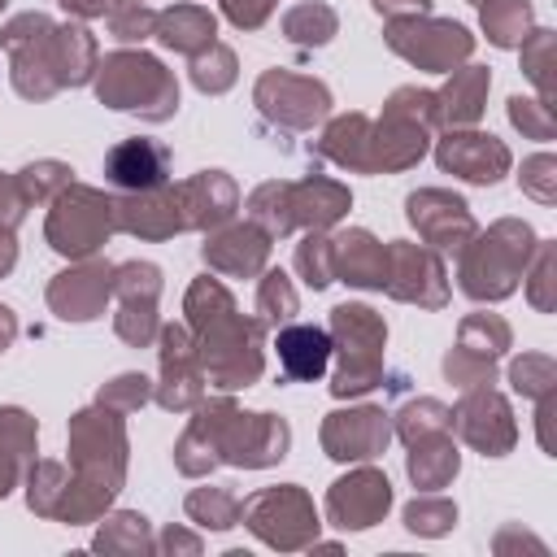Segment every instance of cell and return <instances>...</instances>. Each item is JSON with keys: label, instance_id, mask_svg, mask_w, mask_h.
<instances>
[{"label": "cell", "instance_id": "6da1fadb", "mask_svg": "<svg viewBox=\"0 0 557 557\" xmlns=\"http://www.w3.org/2000/svg\"><path fill=\"white\" fill-rule=\"evenodd\" d=\"M70 461L74 483H65L52 518L61 522H91L122 487L126 474V435L113 409H83L70 422Z\"/></svg>", "mask_w": 557, "mask_h": 557}, {"label": "cell", "instance_id": "7a4b0ae2", "mask_svg": "<svg viewBox=\"0 0 557 557\" xmlns=\"http://www.w3.org/2000/svg\"><path fill=\"white\" fill-rule=\"evenodd\" d=\"M187 318L196 331V352L200 370L218 387H248L261 374V326L235 313V300L226 296L222 283L196 278L187 292Z\"/></svg>", "mask_w": 557, "mask_h": 557}, {"label": "cell", "instance_id": "3957f363", "mask_svg": "<svg viewBox=\"0 0 557 557\" xmlns=\"http://www.w3.org/2000/svg\"><path fill=\"white\" fill-rule=\"evenodd\" d=\"M287 422L274 413H239L231 400H209L187 435L178 444H200L205 448V470L218 461L231 466H270L287 453Z\"/></svg>", "mask_w": 557, "mask_h": 557}, {"label": "cell", "instance_id": "277c9868", "mask_svg": "<svg viewBox=\"0 0 557 557\" xmlns=\"http://www.w3.org/2000/svg\"><path fill=\"white\" fill-rule=\"evenodd\" d=\"M352 205L348 187L313 174L305 183H265L248 196V213L252 222L265 226V235H287L292 226H309V231H326L331 222L344 218V209Z\"/></svg>", "mask_w": 557, "mask_h": 557}, {"label": "cell", "instance_id": "5b68a950", "mask_svg": "<svg viewBox=\"0 0 557 557\" xmlns=\"http://www.w3.org/2000/svg\"><path fill=\"white\" fill-rule=\"evenodd\" d=\"M96 91L104 104L122 113H144L148 122H165L178 109L174 74L144 52H113L96 65Z\"/></svg>", "mask_w": 557, "mask_h": 557}, {"label": "cell", "instance_id": "8992f818", "mask_svg": "<svg viewBox=\"0 0 557 557\" xmlns=\"http://www.w3.org/2000/svg\"><path fill=\"white\" fill-rule=\"evenodd\" d=\"M0 44L13 52V87L26 100H48L57 87H65V61H61V26H52L44 13H22L4 26Z\"/></svg>", "mask_w": 557, "mask_h": 557}, {"label": "cell", "instance_id": "52a82bcc", "mask_svg": "<svg viewBox=\"0 0 557 557\" xmlns=\"http://www.w3.org/2000/svg\"><path fill=\"white\" fill-rule=\"evenodd\" d=\"M531 252V231L522 222H496L483 239L461 248V287L474 300H500L513 292Z\"/></svg>", "mask_w": 557, "mask_h": 557}, {"label": "cell", "instance_id": "ba28073f", "mask_svg": "<svg viewBox=\"0 0 557 557\" xmlns=\"http://www.w3.org/2000/svg\"><path fill=\"white\" fill-rule=\"evenodd\" d=\"M331 326H335V339H339V374H335L331 392L335 396L370 392L383 379V339H387V326L366 305H339L331 313Z\"/></svg>", "mask_w": 557, "mask_h": 557}, {"label": "cell", "instance_id": "9c48e42d", "mask_svg": "<svg viewBox=\"0 0 557 557\" xmlns=\"http://www.w3.org/2000/svg\"><path fill=\"white\" fill-rule=\"evenodd\" d=\"M109 231H117L109 196L83 183H70L57 191V205L48 213V244L61 257H91L109 239Z\"/></svg>", "mask_w": 557, "mask_h": 557}, {"label": "cell", "instance_id": "30bf717a", "mask_svg": "<svg viewBox=\"0 0 557 557\" xmlns=\"http://www.w3.org/2000/svg\"><path fill=\"white\" fill-rule=\"evenodd\" d=\"M239 518L257 531V540H265V544H274V548H305V544H313V535H318L313 500H309L296 483L257 492L252 500H244Z\"/></svg>", "mask_w": 557, "mask_h": 557}, {"label": "cell", "instance_id": "8fae6325", "mask_svg": "<svg viewBox=\"0 0 557 557\" xmlns=\"http://www.w3.org/2000/svg\"><path fill=\"white\" fill-rule=\"evenodd\" d=\"M387 44L392 52H400L405 61H413L418 70H453L457 61L470 57L474 39L466 35V26L457 22H435V17H392L387 22Z\"/></svg>", "mask_w": 557, "mask_h": 557}, {"label": "cell", "instance_id": "7c38bea8", "mask_svg": "<svg viewBox=\"0 0 557 557\" xmlns=\"http://www.w3.org/2000/svg\"><path fill=\"white\" fill-rule=\"evenodd\" d=\"M257 104H261L265 117L305 131L318 117H326L331 91L322 83H313V78H300V74H287V70H270L257 83Z\"/></svg>", "mask_w": 557, "mask_h": 557}, {"label": "cell", "instance_id": "4fadbf2b", "mask_svg": "<svg viewBox=\"0 0 557 557\" xmlns=\"http://www.w3.org/2000/svg\"><path fill=\"white\" fill-rule=\"evenodd\" d=\"M509 344V326L492 313H474L461 322L457 348L444 357V374L461 387H487L492 383V361Z\"/></svg>", "mask_w": 557, "mask_h": 557}, {"label": "cell", "instance_id": "5bb4252c", "mask_svg": "<svg viewBox=\"0 0 557 557\" xmlns=\"http://www.w3.org/2000/svg\"><path fill=\"white\" fill-rule=\"evenodd\" d=\"M113 292L122 300L117 313V335L135 348H144L157 335V292H161V274L148 261H131V265H113Z\"/></svg>", "mask_w": 557, "mask_h": 557}, {"label": "cell", "instance_id": "9a60e30c", "mask_svg": "<svg viewBox=\"0 0 557 557\" xmlns=\"http://www.w3.org/2000/svg\"><path fill=\"white\" fill-rule=\"evenodd\" d=\"M383 287L396 300H418V305H444V265L435 252L418 248V244H387V278Z\"/></svg>", "mask_w": 557, "mask_h": 557}, {"label": "cell", "instance_id": "2e32d148", "mask_svg": "<svg viewBox=\"0 0 557 557\" xmlns=\"http://www.w3.org/2000/svg\"><path fill=\"white\" fill-rule=\"evenodd\" d=\"M392 440V422L383 409H348V413H331L322 422V448L335 461H366L379 457Z\"/></svg>", "mask_w": 557, "mask_h": 557}, {"label": "cell", "instance_id": "e0dca14e", "mask_svg": "<svg viewBox=\"0 0 557 557\" xmlns=\"http://www.w3.org/2000/svg\"><path fill=\"white\" fill-rule=\"evenodd\" d=\"M448 426H457L474 448H483V457H500L513 444V418L509 405L487 392V387H470V396L453 409Z\"/></svg>", "mask_w": 557, "mask_h": 557}, {"label": "cell", "instance_id": "ac0fdd59", "mask_svg": "<svg viewBox=\"0 0 557 557\" xmlns=\"http://www.w3.org/2000/svg\"><path fill=\"white\" fill-rule=\"evenodd\" d=\"M392 505V483L379 474V470H357L348 479H339L326 496V513L335 527L344 531H361V527H374Z\"/></svg>", "mask_w": 557, "mask_h": 557}, {"label": "cell", "instance_id": "d6986e66", "mask_svg": "<svg viewBox=\"0 0 557 557\" xmlns=\"http://www.w3.org/2000/svg\"><path fill=\"white\" fill-rule=\"evenodd\" d=\"M409 222L435 248H457L461 252L474 239V218L466 213V200H457L448 191H413L409 196Z\"/></svg>", "mask_w": 557, "mask_h": 557}, {"label": "cell", "instance_id": "ffe728a7", "mask_svg": "<svg viewBox=\"0 0 557 557\" xmlns=\"http://www.w3.org/2000/svg\"><path fill=\"white\" fill-rule=\"evenodd\" d=\"M157 400L165 409H187L200 400V352L183 326L161 331V387Z\"/></svg>", "mask_w": 557, "mask_h": 557}, {"label": "cell", "instance_id": "44dd1931", "mask_svg": "<svg viewBox=\"0 0 557 557\" xmlns=\"http://www.w3.org/2000/svg\"><path fill=\"white\" fill-rule=\"evenodd\" d=\"M104 178L122 191H152L170 183V148L157 139H122L104 157Z\"/></svg>", "mask_w": 557, "mask_h": 557}, {"label": "cell", "instance_id": "7402d4cb", "mask_svg": "<svg viewBox=\"0 0 557 557\" xmlns=\"http://www.w3.org/2000/svg\"><path fill=\"white\" fill-rule=\"evenodd\" d=\"M113 292V265L109 261H87L78 270H65L52 278L48 287V305L61 313V318H74V322H87L104 309Z\"/></svg>", "mask_w": 557, "mask_h": 557}, {"label": "cell", "instance_id": "603a6c76", "mask_svg": "<svg viewBox=\"0 0 557 557\" xmlns=\"http://www.w3.org/2000/svg\"><path fill=\"white\" fill-rule=\"evenodd\" d=\"M113 218H117V231H131L144 239H165L174 231H187L170 183L152 191H126L122 200H113Z\"/></svg>", "mask_w": 557, "mask_h": 557}, {"label": "cell", "instance_id": "cb8c5ba5", "mask_svg": "<svg viewBox=\"0 0 557 557\" xmlns=\"http://www.w3.org/2000/svg\"><path fill=\"white\" fill-rule=\"evenodd\" d=\"M440 165L470 178V183H496L509 170V148L496 135H474V131H457L440 144Z\"/></svg>", "mask_w": 557, "mask_h": 557}, {"label": "cell", "instance_id": "d4e9b609", "mask_svg": "<svg viewBox=\"0 0 557 557\" xmlns=\"http://www.w3.org/2000/svg\"><path fill=\"white\" fill-rule=\"evenodd\" d=\"M174 200H178L183 226H218V222H226L235 213L239 191H235V183L222 170H205V174L178 183Z\"/></svg>", "mask_w": 557, "mask_h": 557}, {"label": "cell", "instance_id": "484cf974", "mask_svg": "<svg viewBox=\"0 0 557 557\" xmlns=\"http://www.w3.org/2000/svg\"><path fill=\"white\" fill-rule=\"evenodd\" d=\"M331 270H335V278H344L352 287H383L387 248L370 231H348V235L331 239Z\"/></svg>", "mask_w": 557, "mask_h": 557}, {"label": "cell", "instance_id": "4316f807", "mask_svg": "<svg viewBox=\"0 0 557 557\" xmlns=\"http://www.w3.org/2000/svg\"><path fill=\"white\" fill-rule=\"evenodd\" d=\"M265 252H270V235L257 222L231 226L205 244V261L222 274H257L265 265Z\"/></svg>", "mask_w": 557, "mask_h": 557}, {"label": "cell", "instance_id": "83f0119b", "mask_svg": "<svg viewBox=\"0 0 557 557\" xmlns=\"http://www.w3.org/2000/svg\"><path fill=\"white\" fill-rule=\"evenodd\" d=\"M278 366L287 379L296 383H309V379H322L326 361H331V335L322 326H283L278 331Z\"/></svg>", "mask_w": 557, "mask_h": 557}, {"label": "cell", "instance_id": "f1b7e54d", "mask_svg": "<svg viewBox=\"0 0 557 557\" xmlns=\"http://www.w3.org/2000/svg\"><path fill=\"white\" fill-rule=\"evenodd\" d=\"M152 35H157L165 48L196 57V52H205V48L213 44L218 22H213V13H209V9H200V4H174V9L157 13Z\"/></svg>", "mask_w": 557, "mask_h": 557}, {"label": "cell", "instance_id": "f546056e", "mask_svg": "<svg viewBox=\"0 0 557 557\" xmlns=\"http://www.w3.org/2000/svg\"><path fill=\"white\" fill-rule=\"evenodd\" d=\"M487 70L479 65H466V70H453V83L435 96L440 104V122H453V126H470L479 113H483V91H487Z\"/></svg>", "mask_w": 557, "mask_h": 557}, {"label": "cell", "instance_id": "4dcf8cb0", "mask_svg": "<svg viewBox=\"0 0 557 557\" xmlns=\"http://www.w3.org/2000/svg\"><path fill=\"white\" fill-rule=\"evenodd\" d=\"M318 152H326L331 161H339L348 170H370V117L348 113V117L331 122L326 135L318 139Z\"/></svg>", "mask_w": 557, "mask_h": 557}, {"label": "cell", "instance_id": "1f68e13d", "mask_svg": "<svg viewBox=\"0 0 557 557\" xmlns=\"http://www.w3.org/2000/svg\"><path fill=\"white\" fill-rule=\"evenodd\" d=\"M409 448H413V453H409V479H413L418 487H444V483L457 474V448H453V440H448L444 431L422 435V440H413Z\"/></svg>", "mask_w": 557, "mask_h": 557}, {"label": "cell", "instance_id": "d6a6232c", "mask_svg": "<svg viewBox=\"0 0 557 557\" xmlns=\"http://www.w3.org/2000/svg\"><path fill=\"white\" fill-rule=\"evenodd\" d=\"M35 448V418H26L22 409H0V496H9L22 457H30Z\"/></svg>", "mask_w": 557, "mask_h": 557}, {"label": "cell", "instance_id": "836d02e7", "mask_svg": "<svg viewBox=\"0 0 557 557\" xmlns=\"http://www.w3.org/2000/svg\"><path fill=\"white\" fill-rule=\"evenodd\" d=\"M527 22H531L527 0H487V4H483V26H487V39H492L496 48L522 44V39H527V35H522Z\"/></svg>", "mask_w": 557, "mask_h": 557}, {"label": "cell", "instance_id": "e575fe53", "mask_svg": "<svg viewBox=\"0 0 557 557\" xmlns=\"http://www.w3.org/2000/svg\"><path fill=\"white\" fill-rule=\"evenodd\" d=\"M239 509L244 500L235 492H222V487H200L187 496V513L200 522V527H213V531H226L239 522Z\"/></svg>", "mask_w": 557, "mask_h": 557}, {"label": "cell", "instance_id": "d590c367", "mask_svg": "<svg viewBox=\"0 0 557 557\" xmlns=\"http://www.w3.org/2000/svg\"><path fill=\"white\" fill-rule=\"evenodd\" d=\"M283 30H287V39H296V44L322 48V44L335 35V9H326V4H296V9L283 17Z\"/></svg>", "mask_w": 557, "mask_h": 557}, {"label": "cell", "instance_id": "8d00e7d4", "mask_svg": "<svg viewBox=\"0 0 557 557\" xmlns=\"http://www.w3.org/2000/svg\"><path fill=\"white\" fill-rule=\"evenodd\" d=\"M191 83H196L200 91H226V87L235 83V52L213 39L205 52L191 57Z\"/></svg>", "mask_w": 557, "mask_h": 557}, {"label": "cell", "instance_id": "74e56055", "mask_svg": "<svg viewBox=\"0 0 557 557\" xmlns=\"http://www.w3.org/2000/svg\"><path fill=\"white\" fill-rule=\"evenodd\" d=\"M96 548L100 553H148L152 540H148V518L139 513H117L109 518V527L96 535Z\"/></svg>", "mask_w": 557, "mask_h": 557}, {"label": "cell", "instance_id": "f35d334b", "mask_svg": "<svg viewBox=\"0 0 557 557\" xmlns=\"http://www.w3.org/2000/svg\"><path fill=\"white\" fill-rule=\"evenodd\" d=\"M61 61H65V83L78 87L96 70V44L83 26H61Z\"/></svg>", "mask_w": 557, "mask_h": 557}, {"label": "cell", "instance_id": "ab89813d", "mask_svg": "<svg viewBox=\"0 0 557 557\" xmlns=\"http://www.w3.org/2000/svg\"><path fill=\"white\" fill-rule=\"evenodd\" d=\"M448 418H453V409H444L440 400H418V405H405L396 431H400L405 444H413V440H422V435L448 431Z\"/></svg>", "mask_w": 557, "mask_h": 557}, {"label": "cell", "instance_id": "60d3db41", "mask_svg": "<svg viewBox=\"0 0 557 557\" xmlns=\"http://www.w3.org/2000/svg\"><path fill=\"white\" fill-rule=\"evenodd\" d=\"M296 270L305 274L309 287H326L335 278V270H331V239H322L318 231H309L300 239V248H296Z\"/></svg>", "mask_w": 557, "mask_h": 557}, {"label": "cell", "instance_id": "b9f144b4", "mask_svg": "<svg viewBox=\"0 0 557 557\" xmlns=\"http://www.w3.org/2000/svg\"><path fill=\"white\" fill-rule=\"evenodd\" d=\"M61 492H65V470H61L57 461H35V466H30V492H26L30 509L52 518V509H57Z\"/></svg>", "mask_w": 557, "mask_h": 557}, {"label": "cell", "instance_id": "7bdbcfd3", "mask_svg": "<svg viewBox=\"0 0 557 557\" xmlns=\"http://www.w3.org/2000/svg\"><path fill=\"white\" fill-rule=\"evenodd\" d=\"M257 313H261V322H287V318L296 313V292H292V283H287V274H278V270H270V274L261 278V296H257Z\"/></svg>", "mask_w": 557, "mask_h": 557}, {"label": "cell", "instance_id": "ee69618b", "mask_svg": "<svg viewBox=\"0 0 557 557\" xmlns=\"http://www.w3.org/2000/svg\"><path fill=\"white\" fill-rule=\"evenodd\" d=\"M17 187H22L26 200H44L48 191L70 187V170H65L61 161H39V165H26V170L17 174Z\"/></svg>", "mask_w": 557, "mask_h": 557}, {"label": "cell", "instance_id": "f6af8a7d", "mask_svg": "<svg viewBox=\"0 0 557 557\" xmlns=\"http://www.w3.org/2000/svg\"><path fill=\"white\" fill-rule=\"evenodd\" d=\"M152 26H157V13L144 9L139 0H126V4H117V9L109 13V30H113V39H122V44L152 35Z\"/></svg>", "mask_w": 557, "mask_h": 557}, {"label": "cell", "instance_id": "bcb514c9", "mask_svg": "<svg viewBox=\"0 0 557 557\" xmlns=\"http://www.w3.org/2000/svg\"><path fill=\"white\" fill-rule=\"evenodd\" d=\"M453 518H457V509H453L448 500H431V496H422V500H413V505L405 509V527H409V531H422V535L448 531Z\"/></svg>", "mask_w": 557, "mask_h": 557}, {"label": "cell", "instance_id": "7dc6e473", "mask_svg": "<svg viewBox=\"0 0 557 557\" xmlns=\"http://www.w3.org/2000/svg\"><path fill=\"white\" fill-rule=\"evenodd\" d=\"M144 400H148V379H144V374H122V379H113V383L100 392V405L113 409V413H131V409H139Z\"/></svg>", "mask_w": 557, "mask_h": 557}, {"label": "cell", "instance_id": "c3c4849f", "mask_svg": "<svg viewBox=\"0 0 557 557\" xmlns=\"http://www.w3.org/2000/svg\"><path fill=\"white\" fill-rule=\"evenodd\" d=\"M509 379H513V387H518L522 396H548L553 361H548V357H522V361H513Z\"/></svg>", "mask_w": 557, "mask_h": 557}, {"label": "cell", "instance_id": "681fc988", "mask_svg": "<svg viewBox=\"0 0 557 557\" xmlns=\"http://www.w3.org/2000/svg\"><path fill=\"white\" fill-rule=\"evenodd\" d=\"M509 117H513V126L531 131L535 139H548V135H553V117H548V104H535V100H522V96H513V100H509Z\"/></svg>", "mask_w": 557, "mask_h": 557}, {"label": "cell", "instance_id": "f907efd6", "mask_svg": "<svg viewBox=\"0 0 557 557\" xmlns=\"http://www.w3.org/2000/svg\"><path fill=\"white\" fill-rule=\"evenodd\" d=\"M270 9H274V0H222V13L244 30H257L270 17Z\"/></svg>", "mask_w": 557, "mask_h": 557}, {"label": "cell", "instance_id": "816d5d0a", "mask_svg": "<svg viewBox=\"0 0 557 557\" xmlns=\"http://www.w3.org/2000/svg\"><path fill=\"white\" fill-rule=\"evenodd\" d=\"M548 170H553V157H535V161H527V174H522V187H527L535 200H544V205L553 200V183H548L553 174H548Z\"/></svg>", "mask_w": 557, "mask_h": 557}, {"label": "cell", "instance_id": "f5cc1de1", "mask_svg": "<svg viewBox=\"0 0 557 557\" xmlns=\"http://www.w3.org/2000/svg\"><path fill=\"white\" fill-rule=\"evenodd\" d=\"M379 13H387V17H418V13H426L431 9V0H370Z\"/></svg>", "mask_w": 557, "mask_h": 557}, {"label": "cell", "instance_id": "db71d44e", "mask_svg": "<svg viewBox=\"0 0 557 557\" xmlns=\"http://www.w3.org/2000/svg\"><path fill=\"white\" fill-rule=\"evenodd\" d=\"M70 13H78V17H104V13H113L122 0H61Z\"/></svg>", "mask_w": 557, "mask_h": 557}, {"label": "cell", "instance_id": "11a10c76", "mask_svg": "<svg viewBox=\"0 0 557 557\" xmlns=\"http://www.w3.org/2000/svg\"><path fill=\"white\" fill-rule=\"evenodd\" d=\"M161 548H170V553H178V548L183 553H200V540L196 535H183V531H165L161 535Z\"/></svg>", "mask_w": 557, "mask_h": 557}, {"label": "cell", "instance_id": "9f6ffc18", "mask_svg": "<svg viewBox=\"0 0 557 557\" xmlns=\"http://www.w3.org/2000/svg\"><path fill=\"white\" fill-rule=\"evenodd\" d=\"M17 261V244H13V226H0V274H9Z\"/></svg>", "mask_w": 557, "mask_h": 557}, {"label": "cell", "instance_id": "6f0895ef", "mask_svg": "<svg viewBox=\"0 0 557 557\" xmlns=\"http://www.w3.org/2000/svg\"><path fill=\"white\" fill-rule=\"evenodd\" d=\"M13 335H17V322H13V309H4L0 305V352L13 344Z\"/></svg>", "mask_w": 557, "mask_h": 557}, {"label": "cell", "instance_id": "680465c9", "mask_svg": "<svg viewBox=\"0 0 557 557\" xmlns=\"http://www.w3.org/2000/svg\"><path fill=\"white\" fill-rule=\"evenodd\" d=\"M0 9H4V0H0Z\"/></svg>", "mask_w": 557, "mask_h": 557}, {"label": "cell", "instance_id": "91938a15", "mask_svg": "<svg viewBox=\"0 0 557 557\" xmlns=\"http://www.w3.org/2000/svg\"><path fill=\"white\" fill-rule=\"evenodd\" d=\"M479 4H483V0H479Z\"/></svg>", "mask_w": 557, "mask_h": 557}, {"label": "cell", "instance_id": "94428289", "mask_svg": "<svg viewBox=\"0 0 557 557\" xmlns=\"http://www.w3.org/2000/svg\"><path fill=\"white\" fill-rule=\"evenodd\" d=\"M139 4H144V0H139Z\"/></svg>", "mask_w": 557, "mask_h": 557}]
</instances>
